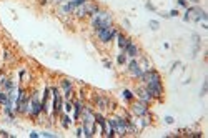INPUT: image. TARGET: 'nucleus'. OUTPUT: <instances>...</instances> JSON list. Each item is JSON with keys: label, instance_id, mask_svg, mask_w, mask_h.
<instances>
[{"label": "nucleus", "instance_id": "obj_18", "mask_svg": "<svg viewBox=\"0 0 208 138\" xmlns=\"http://www.w3.org/2000/svg\"><path fill=\"white\" fill-rule=\"evenodd\" d=\"M117 62H118L120 65H125V63H127V53H125V52L118 53V57H117Z\"/></svg>", "mask_w": 208, "mask_h": 138}, {"label": "nucleus", "instance_id": "obj_19", "mask_svg": "<svg viewBox=\"0 0 208 138\" xmlns=\"http://www.w3.org/2000/svg\"><path fill=\"white\" fill-rule=\"evenodd\" d=\"M207 88H208V78H205V80H203V85H201V92H200V97H201V98L207 95Z\"/></svg>", "mask_w": 208, "mask_h": 138}, {"label": "nucleus", "instance_id": "obj_8", "mask_svg": "<svg viewBox=\"0 0 208 138\" xmlns=\"http://www.w3.org/2000/svg\"><path fill=\"white\" fill-rule=\"evenodd\" d=\"M50 92L53 95V115H60V112H62V97L58 93V88H50Z\"/></svg>", "mask_w": 208, "mask_h": 138}, {"label": "nucleus", "instance_id": "obj_20", "mask_svg": "<svg viewBox=\"0 0 208 138\" xmlns=\"http://www.w3.org/2000/svg\"><path fill=\"white\" fill-rule=\"evenodd\" d=\"M70 122H72V120L68 118V115L62 116V126H63V128H68V126H70Z\"/></svg>", "mask_w": 208, "mask_h": 138}, {"label": "nucleus", "instance_id": "obj_25", "mask_svg": "<svg viewBox=\"0 0 208 138\" xmlns=\"http://www.w3.org/2000/svg\"><path fill=\"white\" fill-rule=\"evenodd\" d=\"M145 7L148 8V10H150V12H157V8L153 7L152 3H150V2H147V3H145Z\"/></svg>", "mask_w": 208, "mask_h": 138}, {"label": "nucleus", "instance_id": "obj_13", "mask_svg": "<svg viewBox=\"0 0 208 138\" xmlns=\"http://www.w3.org/2000/svg\"><path fill=\"white\" fill-rule=\"evenodd\" d=\"M5 92H12V90H15V83L10 80V78H5L3 77V80H2V85H0Z\"/></svg>", "mask_w": 208, "mask_h": 138}, {"label": "nucleus", "instance_id": "obj_28", "mask_svg": "<svg viewBox=\"0 0 208 138\" xmlns=\"http://www.w3.org/2000/svg\"><path fill=\"white\" fill-rule=\"evenodd\" d=\"M40 137V133H37V131H32V133H30V138H38Z\"/></svg>", "mask_w": 208, "mask_h": 138}, {"label": "nucleus", "instance_id": "obj_1", "mask_svg": "<svg viewBox=\"0 0 208 138\" xmlns=\"http://www.w3.org/2000/svg\"><path fill=\"white\" fill-rule=\"evenodd\" d=\"M110 25H113V18L108 12L98 10L95 15H92V27H93L95 32L100 30V28H107V27H110Z\"/></svg>", "mask_w": 208, "mask_h": 138}, {"label": "nucleus", "instance_id": "obj_29", "mask_svg": "<svg viewBox=\"0 0 208 138\" xmlns=\"http://www.w3.org/2000/svg\"><path fill=\"white\" fill-rule=\"evenodd\" d=\"M75 135H77V137H83V130H82V128H78V130H77V133H75Z\"/></svg>", "mask_w": 208, "mask_h": 138}, {"label": "nucleus", "instance_id": "obj_22", "mask_svg": "<svg viewBox=\"0 0 208 138\" xmlns=\"http://www.w3.org/2000/svg\"><path fill=\"white\" fill-rule=\"evenodd\" d=\"M148 25H150V28H152V30H158V28H160V23L157 22V20H150Z\"/></svg>", "mask_w": 208, "mask_h": 138}, {"label": "nucleus", "instance_id": "obj_32", "mask_svg": "<svg viewBox=\"0 0 208 138\" xmlns=\"http://www.w3.org/2000/svg\"><path fill=\"white\" fill-rule=\"evenodd\" d=\"M55 3H63V2H67V0H53Z\"/></svg>", "mask_w": 208, "mask_h": 138}, {"label": "nucleus", "instance_id": "obj_2", "mask_svg": "<svg viewBox=\"0 0 208 138\" xmlns=\"http://www.w3.org/2000/svg\"><path fill=\"white\" fill-rule=\"evenodd\" d=\"M107 122H108V125L112 126V130L115 131V135H118V137H125V135L128 133V122H130V118L112 116V118H108Z\"/></svg>", "mask_w": 208, "mask_h": 138}, {"label": "nucleus", "instance_id": "obj_4", "mask_svg": "<svg viewBox=\"0 0 208 138\" xmlns=\"http://www.w3.org/2000/svg\"><path fill=\"white\" fill-rule=\"evenodd\" d=\"M98 10H100V7H98L97 3H90V2H87V3H83V5H80V7L75 8L73 14L78 17V18H83V17H87V15H95Z\"/></svg>", "mask_w": 208, "mask_h": 138}, {"label": "nucleus", "instance_id": "obj_14", "mask_svg": "<svg viewBox=\"0 0 208 138\" xmlns=\"http://www.w3.org/2000/svg\"><path fill=\"white\" fill-rule=\"evenodd\" d=\"M117 39H118V47H120V50H123V48L127 47V43L130 42V39H127V37H125L123 33H120V32L117 33Z\"/></svg>", "mask_w": 208, "mask_h": 138}, {"label": "nucleus", "instance_id": "obj_26", "mask_svg": "<svg viewBox=\"0 0 208 138\" xmlns=\"http://www.w3.org/2000/svg\"><path fill=\"white\" fill-rule=\"evenodd\" d=\"M173 122H175V118H173V116H170V115H168V116H165V123H168V125H172Z\"/></svg>", "mask_w": 208, "mask_h": 138}, {"label": "nucleus", "instance_id": "obj_15", "mask_svg": "<svg viewBox=\"0 0 208 138\" xmlns=\"http://www.w3.org/2000/svg\"><path fill=\"white\" fill-rule=\"evenodd\" d=\"M60 12L68 15V14H73L75 10H73V7L70 5V3H68V2H65V3H62V7H60Z\"/></svg>", "mask_w": 208, "mask_h": 138}, {"label": "nucleus", "instance_id": "obj_21", "mask_svg": "<svg viewBox=\"0 0 208 138\" xmlns=\"http://www.w3.org/2000/svg\"><path fill=\"white\" fill-rule=\"evenodd\" d=\"M122 97L125 100H132L133 98V92H132V90H123V92H122Z\"/></svg>", "mask_w": 208, "mask_h": 138}, {"label": "nucleus", "instance_id": "obj_24", "mask_svg": "<svg viewBox=\"0 0 208 138\" xmlns=\"http://www.w3.org/2000/svg\"><path fill=\"white\" fill-rule=\"evenodd\" d=\"M176 3H178L180 7H185V8H188V2H186V0H178Z\"/></svg>", "mask_w": 208, "mask_h": 138}, {"label": "nucleus", "instance_id": "obj_5", "mask_svg": "<svg viewBox=\"0 0 208 138\" xmlns=\"http://www.w3.org/2000/svg\"><path fill=\"white\" fill-rule=\"evenodd\" d=\"M117 33H118V30H117L113 25H110V27H107V28H100V30H97V37H98L100 42L107 43V42H112V40L117 37Z\"/></svg>", "mask_w": 208, "mask_h": 138}, {"label": "nucleus", "instance_id": "obj_34", "mask_svg": "<svg viewBox=\"0 0 208 138\" xmlns=\"http://www.w3.org/2000/svg\"><path fill=\"white\" fill-rule=\"evenodd\" d=\"M67 2H70V0H67Z\"/></svg>", "mask_w": 208, "mask_h": 138}, {"label": "nucleus", "instance_id": "obj_23", "mask_svg": "<svg viewBox=\"0 0 208 138\" xmlns=\"http://www.w3.org/2000/svg\"><path fill=\"white\" fill-rule=\"evenodd\" d=\"M40 137H47V138H55L57 135H55V133H52V131H43V133H40Z\"/></svg>", "mask_w": 208, "mask_h": 138}, {"label": "nucleus", "instance_id": "obj_17", "mask_svg": "<svg viewBox=\"0 0 208 138\" xmlns=\"http://www.w3.org/2000/svg\"><path fill=\"white\" fill-rule=\"evenodd\" d=\"M87 2H88V0H70L68 3H70V5L73 7V10H75L77 7H80V5H83V3H87Z\"/></svg>", "mask_w": 208, "mask_h": 138}, {"label": "nucleus", "instance_id": "obj_11", "mask_svg": "<svg viewBox=\"0 0 208 138\" xmlns=\"http://www.w3.org/2000/svg\"><path fill=\"white\" fill-rule=\"evenodd\" d=\"M135 93H136V97L140 98V101H145V103H150V101L153 100V97L150 95V93H148V90H147V88H138V90H136Z\"/></svg>", "mask_w": 208, "mask_h": 138}, {"label": "nucleus", "instance_id": "obj_6", "mask_svg": "<svg viewBox=\"0 0 208 138\" xmlns=\"http://www.w3.org/2000/svg\"><path fill=\"white\" fill-rule=\"evenodd\" d=\"M42 113V101L38 100L37 93H33L30 97V101H28V110H27V115L30 116H38Z\"/></svg>", "mask_w": 208, "mask_h": 138}, {"label": "nucleus", "instance_id": "obj_7", "mask_svg": "<svg viewBox=\"0 0 208 138\" xmlns=\"http://www.w3.org/2000/svg\"><path fill=\"white\" fill-rule=\"evenodd\" d=\"M128 72L133 75V77L140 78L143 75V68H142V65H140V62L136 60V58H132V60L128 62Z\"/></svg>", "mask_w": 208, "mask_h": 138}, {"label": "nucleus", "instance_id": "obj_27", "mask_svg": "<svg viewBox=\"0 0 208 138\" xmlns=\"http://www.w3.org/2000/svg\"><path fill=\"white\" fill-rule=\"evenodd\" d=\"M168 15H170V17H178L180 14H178V10H172V12H170Z\"/></svg>", "mask_w": 208, "mask_h": 138}, {"label": "nucleus", "instance_id": "obj_10", "mask_svg": "<svg viewBox=\"0 0 208 138\" xmlns=\"http://www.w3.org/2000/svg\"><path fill=\"white\" fill-rule=\"evenodd\" d=\"M122 52H125V53H127V57H132V58H136V57H138V53H140V52H138V47H136L135 43L132 42V40L128 42L127 47H125Z\"/></svg>", "mask_w": 208, "mask_h": 138}, {"label": "nucleus", "instance_id": "obj_31", "mask_svg": "<svg viewBox=\"0 0 208 138\" xmlns=\"http://www.w3.org/2000/svg\"><path fill=\"white\" fill-rule=\"evenodd\" d=\"M0 137H10V135H8L7 131H3V130H0Z\"/></svg>", "mask_w": 208, "mask_h": 138}, {"label": "nucleus", "instance_id": "obj_33", "mask_svg": "<svg viewBox=\"0 0 208 138\" xmlns=\"http://www.w3.org/2000/svg\"><path fill=\"white\" fill-rule=\"evenodd\" d=\"M190 2H195V3H198V0H190Z\"/></svg>", "mask_w": 208, "mask_h": 138}, {"label": "nucleus", "instance_id": "obj_16", "mask_svg": "<svg viewBox=\"0 0 208 138\" xmlns=\"http://www.w3.org/2000/svg\"><path fill=\"white\" fill-rule=\"evenodd\" d=\"M97 105H98L100 108H108V100L98 95V97H97Z\"/></svg>", "mask_w": 208, "mask_h": 138}, {"label": "nucleus", "instance_id": "obj_9", "mask_svg": "<svg viewBox=\"0 0 208 138\" xmlns=\"http://www.w3.org/2000/svg\"><path fill=\"white\" fill-rule=\"evenodd\" d=\"M132 112L135 113V116H143V115H148V107L145 101H135L132 105Z\"/></svg>", "mask_w": 208, "mask_h": 138}, {"label": "nucleus", "instance_id": "obj_3", "mask_svg": "<svg viewBox=\"0 0 208 138\" xmlns=\"http://www.w3.org/2000/svg\"><path fill=\"white\" fill-rule=\"evenodd\" d=\"M183 20L185 22H200V20H203V22H207L208 20V15L205 14V10L200 7H188L186 8V14L183 15Z\"/></svg>", "mask_w": 208, "mask_h": 138}, {"label": "nucleus", "instance_id": "obj_12", "mask_svg": "<svg viewBox=\"0 0 208 138\" xmlns=\"http://www.w3.org/2000/svg\"><path fill=\"white\" fill-rule=\"evenodd\" d=\"M82 110H83L82 100H75V101H73V120H78V118H80Z\"/></svg>", "mask_w": 208, "mask_h": 138}, {"label": "nucleus", "instance_id": "obj_30", "mask_svg": "<svg viewBox=\"0 0 208 138\" xmlns=\"http://www.w3.org/2000/svg\"><path fill=\"white\" fill-rule=\"evenodd\" d=\"M103 63H105V67H107V68H112V63H110L108 60H103Z\"/></svg>", "mask_w": 208, "mask_h": 138}]
</instances>
